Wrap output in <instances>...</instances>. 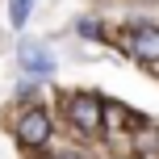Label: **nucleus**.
Wrapping results in <instances>:
<instances>
[{
  "label": "nucleus",
  "instance_id": "obj_1",
  "mask_svg": "<svg viewBox=\"0 0 159 159\" xmlns=\"http://www.w3.org/2000/svg\"><path fill=\"white\" fill-rule=\"evenodd\" d=\"M67 117L80 134H105V101L92 92H75L67 101Z\"/></svg>",
  "mask_w": 159,
  "mask_h": 159
},
{
  "label": "nucleus",
  "instance_id": "obj_2",
  "mask_svg": "<svg viewBox=\"0 0 159 159\" xmlns=\"http://www.w3.org/2000/svg\"><path fill=\"white\" fill-rule=\"evenodd\" d=\"M17 138H21V147H42L50 138V117L46 109H30L21 113V121H17Z\"/></svg>",
  "mask_w": 159,
  "mask_h": 159
},
{
  "label": "nucleus",
  "instance_id": "obj_3",
  "mask_svg": "<svg viewBox=\"0 0 159 159\" xmlns=\"http://www.w3.org/2000/svg\"><path fill=\"white\" fill-rule=\"evenodd\" d=\"M126 46H130V55H134L138 63H159V30H155V25L134 30Z\"/></svg>",
  "mask_w": 159,
  "mask_h": 159
},
{
  "label": "nucleus",
  "instance_id": "obj_4",
  "mask_svg": "<svg viewBox=\"0 0 159 159\" xmlns=\"http://www.w3.org/2000/svg\"><path fill=\"white\" fill-rule=\"evenodd\" d=\"M17 55H21V67L30 75H50V71H55V55H50L42 42H21Z\"/></svg>",
  "mask_w": 159,
  "mask_h": 159
},
{
  "label": "nucleus",
  "instance_id": "obj_5",
  "mask_svg": "<svg viewBox=\"0 0 159 159\" xmlns=\"http://www.w3.org/2000/svg\"><path fill=\"white\" fill-rule=\"evenodd\" d=\"M134 151L143 159H159V130H138L134 134Z\"/></svg>",
  "mask_w": 159,
  "mask_h": 159
},
{
  "label": "nucleus",
  "instance_id": "obj_6",
  "mask_svg": "<svg viewBox=\"0 0 159 159\" xmlns=\"http://www.w3.org/2000/svg\"><path fill=\"white\" fill-rule=\"evenodd\" d=\"M30 4H34V0H13V4H8V21H13L17 30L30 21Z\"/></svg>",
  "mask_w": 159,
  "mask_h": 159
},
{
  "label": "nucleus",
  "instance_id": "obj_7",
  "mask_svg": "<svg viewBox=\"0 0 159 159\" xmlns=\"http://www.w3.org/2000/svg\"><path fill=\"white\" fill-rule=\"evenodd\" d=\"M121 121H126V113H121L117 105H105V126H109V130H117Z\"/></svg>",
  "mask_w": 159,
  "mask_h": 159
},
{
  "label": "nucleus",
  "instance_id": "obj_8",
  "mask_svg": "<svg viewBox=\"0 0 159 159\" xmlns=\"http://www.w3.org/2000/svg\"><path fill=\"white\" fill-rule=\"evenodd\" d=\"M80 34H84V38H101V25H92V21H80Z\"/></svg>",
  "mask_w": 159,
  "mask_h": 159
},
{
  "label": "nucleus",
  "instance_id": "obj_9",
  "mask_svg": "<svg viewBox=\"0 0 159 159\" xmlns=\"http://www.w3.org/2000/svg\"><path fill=\"white\" fill-rule=\"evenodd\" d=\"M63 159H88V155H75V151H67V155H63Z\"/></svg>",
  "mask_w": 159,
  "mask_h": 159
}]
</instances>
